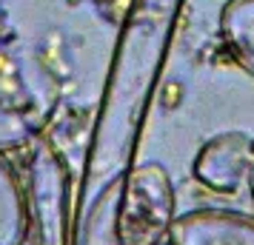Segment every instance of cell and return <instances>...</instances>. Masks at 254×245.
<instances>
[{"label":"cell","mask_w":254,"mask_h":245,"mask_svg":"<svg viewBox=\"0 0 254 245\" xmlns=\"http://www.w3.org/2000/svg\"><path fill=\"white\" fill-rule=\"evenodd\" d=\"M186 0H128L92 123L74 214L134 165Z\"/></svg>","instance_id":"1"},{"label":"cell","mask_w":254,"mask_h":245,"mask_svg":"<svg viewBox=\"0 0 254 245\" xmlns=\"http://www.w3.org/2000/svg\"><path fill=\"white\" fill-rule=\"evenodd\" d=\"M60 86L32 49H0V151H26L46 134Z\"/></svg>","instance_id":"2"},{"label":"cell","mask_w":254,"mask_h":245,"mask_svg":"<svg viewBox=\"0 0 254 245\" xmlns=\"http://www.w3.org/2000/svg\"><path fill=\"white\" fill-rule=\"evenodd\" d=\"M94 197L106 202L120 245L169 243V228L177 214H174L172 177L163 165H131L126 174L106 183Z\"/></svg>","instance_id":"3"},{"label":"cell","mask_w":254,"mask_h":245,"mask_svg":"<svg viewBox=\"0 0 254 245\" xmlns=\"http://www.w3.org/2000/svg\"><path fill=\"white\" fill-rule=\"evenodd\" d=\"M29 183H26V225L23 245H71L74 240V208L69 194V168L60 151L46 140L29 148Z\"/></svg>","instance_id":"4"},{"label":"cell","mask_w":254,"mask_h":245,"mask_svg":"<svg viewBox=\"0 0 254 245\" xmlns=\"http://www.w3.org/2000/svg\"><path fill=\"white\" fill-rule=\"evenodd\" d=\"M194 177L211 191L234 194L254 171V137L246 131H223L200 146L194 157Z\"/></svg>","instance_id":"5"},{"label":"cell","mask_w":254,"mask_h":245,"mask_svg":"<svg viewBox=\"0 0 254 245\" xmlns=\"http://www.w3.org/2000/svg\"><path fill=\"white\" fill-rule=\"evenodd\" d=\"M169 245H254V217L229 208H197L174 217Z\"/></svg>","instance_id":"6"},{"label":"cell","mask_w":254,"mask_h":245,"mask_svg":"<svg viewBox=\"0 0 254 245\" xmlns=\"http://www.w3.org/2000/svg\"><path fill=\"white\" fill-rule=\"evenodd\" d=\"M220 37L234 63L254 77V0H226L223 3Z\"/></svg>","instance_id":"7"},{"label":"cell","mask_w":254,"mask_h":245,"mask_svg":"<svg viewBox=\"0 0 254 245\" xmlns=\"http://www.w3.org/2000/svg\"><path fill=\"white\" fill-rule=\"evenodd\" d=\"M29 225L26 188L14 165L0 151V245H23Z\"/></svg>","instance_id":"8"},{"label":"cell","mask_w":254,"mask_h":245,"mask_svg":"<svg viewBox=\"0 0 254 245\" xmlns=\"http://www.w3.org/2000/svg\"><path fill=\"white\" fill-rule=\"evenodd\" d=\"M249 191H252V199H254V171L249 174Z\"/></svg>","instance_id":"9"}]
</instances>
